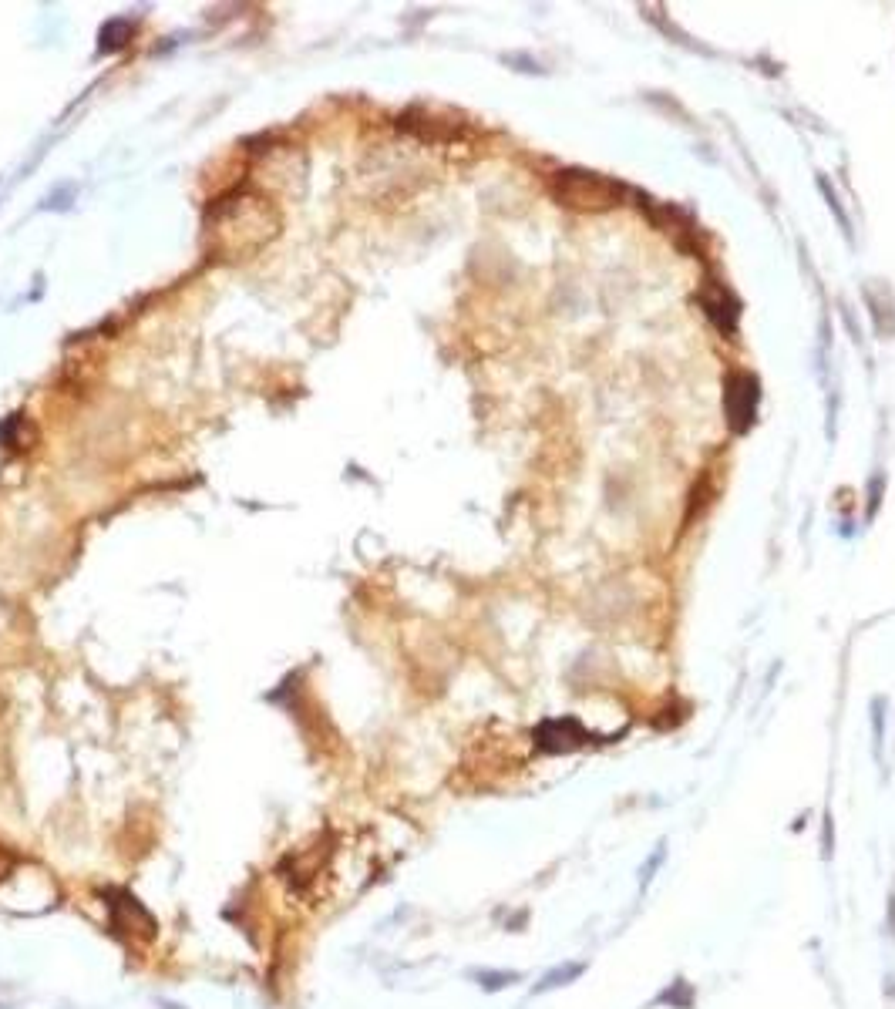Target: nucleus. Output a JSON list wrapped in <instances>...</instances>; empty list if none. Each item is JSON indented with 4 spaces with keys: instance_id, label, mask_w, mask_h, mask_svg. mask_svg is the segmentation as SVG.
I'll return each mask as SVG.
<instances>
[{
    "instance_id": "nucleus-1",
    "label": "nucleus",
    "mask_w": 895,
    "mask_h": 1009,
    "mask_svg": "<svg viewBox=\"0 0 895 1009\" xmlns=\"http://www.w3.org/2000/svg\"><path fill=\"white\" fill-rule=\"evenodd\" d=\"M552 196H556L562 206L572 209H610L620 206L626 189L616 185L603 175L583 172V169H562L552 179Z\"/></svg>"
},
{
    "instance_id": "nucleus-2",
    "label": "nucleus",
    "mask_w": 895,
    "mask_h": 1009,
    "mask_svg": "<svg viewBox=\"0 0 895 1009\" xmlns=\"http://www.w3.org/2000/svg\"><path fill=\"white\" fill-rule=\"evenodd\" d=\"M758 381L751 374H734L727 381V421L734 431H747L758 411Z\"/></svg>"
},
{
    "instance_id": "nucleus-3",
    "label": "nucleus",
    "mask_w": 895,
    "mask_h": 1009,
    "mask_svg": "<svg viewBox=\"0 0 895 1009\" xmlns=\"http://www.w3.org/2000/svg\"><path fill=\"white\" fill-rule=\"evenodd\" d=\"M704 307H707V317L714 320L724 333H731V330H734V323H737V303H734L724 290H714L710 296H704Z\"/></svg>"
},
{
    "instance_id": "nucleus-4",
    "label": "nucleus",
    "mask_w": 895,
    "mask_h": 1009,
    "mask_svg": "<svg viewBox=\"0 0 895 1009\" xmlns=\"http://www.w3.org/2000/svg\"><path fill=\"white\" fill-rule=\"evenodd\" d=\"M583 973H586V962H562V966L549 969V973L539 979L535 993H549V989H562V986H569L572 979H579Z\"/></svg>"
},
{
    "instance_id": "nucleus-5",
    "label": "nucleus",
    "mask_w": 895,
    "mask_h": 1009,
    "mask_svg": "<svg viewBox=\"0 0 895 1009\" xmlns=\"http://www.w3.org/2000/svg\"><path fill=\"white\" fill-rule=\"evenodd\" d=\"M472 979L478 986L485 989V993H498V989H505V986H512V983H519V973H488V969H475Z\"/></svg>"
}]
</instances>
